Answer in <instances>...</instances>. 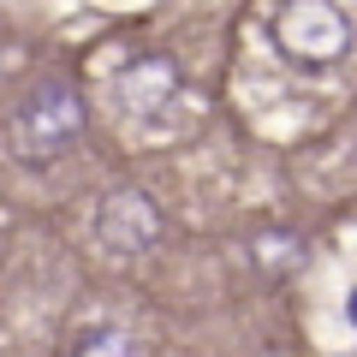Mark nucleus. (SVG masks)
Wrapping results in <instances>:
<instances>
[{"mask_svg":"<svg viewBox=\"0 0 357 357\" xmlns=\"http://www.w3.org/2000/svg\"><path fill=\"white\" fill-rule=\"evenodd\" d=\"M274 48L292 66H304V72H321V66L345 60L351 24H345V13L333 0H286L274 13Z\"/></svg>","mask_w":357,"mask_h":357,"instance_id":"obj_2","label":"nucleus"},{"mask_svg":"<svg viewBox=\"0 0 357 357\" xmlns=\"http://www.w3.org/2000/svg\"><path fill=\"white\" fill-rule=\"evenodd\" d=\"M173 89H178V66L167 54H143V60H131L114 77V96H119L126 114H155V107H167Z\"/></svg>","mask_w":357,"mask_h":357,"instance_id":"obj_4","label":"nucleus"},{"mask_svg":"<svg viewBox=\"0 0 357 357\" xmlns=\"http://www.w3.org/2000/svg\"><path fill=\"white\" fill-rule=\"evenodd\" d=\"M351 321H357V292H351Z\"/></svg>","mask_w":357,"mask_h":357,"instance_id":"obj_7","label":"nucleus"},{"mask_svg":"<svg viewBox=\"0 0 357 357\" xmlns=\"http://www.w3.org/2000/svg\"><path fill=\"white\" fill-rule=\"evenodd\" d=\"M298 262L292 238L286 232H268V238H256V268H268V274H286V268Z\"/></svg>","mask_w":357,"mask_h":357,"instance_id":"obj_6","label":"nucleus"},{"mask_svg":"<svg viewBox=\"0 0 357 357\" xmlns=\"http://www.w3.org/2000/svg\"><path fill=\"white\" fill-rule=\"evenodd\" d=\"M161 232H167L161 208H155V197L137 191V185L107 191L102 208H96V238H102V250H114V256H143V250H155Z\"/></svg>","mask_w":357,"mask_h":357,"instance_id":"obj_3","label":"nucleus"},{"mask_svg":"<svg viewBox=\"0 0 357 357\" xmlns=\"http://www.w3.org/2000/svg\"><path fill=\"white\" fill-rule=\"evenodd\" d=\"M66 357H137V340L114 321H89V328L72 333V351Z\"/></svg>","mask_w":357,"mask_h":357,"instance_id":"obj_5","label":"nucleus"},{"mask_svg":"<svg viewBox=\"0 0 357 357\" xmlns=\"http://www.w3.org/2000/svg\"><path fill=\"white\" fill-rule=\"evenodd\" d=\"M77 137H84V96H77L72 84L48 77V84H36L24 102H18V114H13V149H18V161L48 167V161H60Z\"/></svg>","mask_w":357,"mask_h":357,"instance_id":"obj_1","label":"nucleus"}]
</instances>
